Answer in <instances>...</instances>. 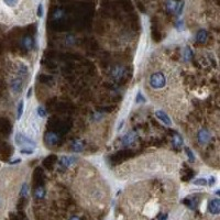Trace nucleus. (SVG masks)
<instances>
[{
	"label": "nucleus",
	"instance_id": "2",
	"mask_svg": "<svg viewBox=\"0 0 220 220\" xmlns=\"http://www.w3.org/2000/svg\"><path fill=\"white\" fill-rule=\"evenodd\" d=\"M208 210L213 215H218L220 213V200L218 198H215L209 201L208 204Z\"/></svg>",
	"mask_w": 220,
	"mask_h": 220
},
{
	"label": "nucleus",
	"instance_id": "6",
	"mask_svg": "<svg viewBox=\"0 0 220 220\" xmlns=\"http://www.w3.org/2000/svg\"><path fill=\"white\" fill-rule=\"evenodd\" d=\"M155 114H156L157 118L160 119V120L162 121L164 124H166V126H172V121H171L169 117L167 116V114H165L164 111H162V110H159V111L155 112Z\"/></svg>",
	"mask_w": 220,
	"mask_h": 220
},
{
	"label": "nucleus",
	"instance_id": "18",
	"mask_svg": "<svg viewBox=\"0 0 220 220\" xmlns=\"http://www.w3.org/2000/svg\"><path fill=\"white\" fill-rule=\"evenodd\" d=\"M22 114H23V100H21L18 105V119L21 118Z\"/></svg>",
	"mask_w": 220,
	"mask_h": 220
},
{
	"label": "nucleus",
	"instance_id": "22",
	"mask_svg": "<svg viewBox=\"0 0 220 220\" xmlns=\"http://www.w3.org/2000/svg\"><path fill=\"white\" fill-rule=\"evenodd\" d=\"M28 191H29V188H28V185L27 184H23V186H22V189H21V196L22 197H25L28 195Z\"/></svg>",
	"mask_w": 220,
	"mask_h": 220
},
{
	"label": "nucleus",
	"instance_id": "8",
	"mask_svg": "<svg viewBox=\"0 0 220 220\" xmlns=\"http://www.w3.org/2000/svg\"><path fill=\"white\" fill-rule=\"evenodd\" d=\"M196 40L197 42H199V43H204V42L207 40V32H206V30H199L198 32H197L196 34Z\"/></svg>",
	"mask_w": 220,
	"mask_h": 220
},
{
	"label": "nucleus",
	"instance_id": "20",
	"mask_svg": "<svg viewBox=\"0 0 220 220\" xmlns=\"http://www.w3.org/2000/svg\"><path fill=\"white\" fill-rule=\"evenodd\" d=\"M185 152H186V154L188 155V157H189V161H191V162H194V161H195V156H194V154L193 153H191V150L189 148H185Z\"/></svg>",
	"mask_w": 220,
	"mask_h": 220
},
{
	"label": "nucleus",
	"instance_id": "19",
	"mask_svg": "<svg viewBox=\"0 0 220 220\" xmlns=\"http://www.w3.org/2000/svg\"><path fill=\"white\" fill-rule=\"evenodd\" d=\"M194 184L200 185V186H205V185H207V181H206V178H198V179H196V181H194Z\"/></svg>",
	"mask_w": 220,
	"mask_h": 220
},
{
	"label": "nucleus",
	"instance_id": "7",
	"mask_svg": "<svg viewBox=\"0 0 220 220\" xmlns=\"http://www.w3.org/2000/svg\"><path fill=\"white\" fill-rule=\"evenodd\" d=\"M27 75H28V67L24 64L19 63V65H18V77L23 78Z\"/></svg>",
	"mask_w": 220,
	"mask_h": 220
},
{
	"label": "nucleus",
	"instance_id": "10",
	"mask_svg": "<svg viewBox=\"0 0 220 220\" xmlns=\"http://www.w3.org/2000/svg\"><path fill=\"white\" fill-rule=\"evenodd\" d=\"M134 140H136V134H134V133H128V134H126V136L123 137L122 142H123L124 145H129Z\"/></svg>",
	"mask_w": 220,
	"mask_h": 220
},
{
	"label": "nucleus",
	"instance_id": "17",
	"mask_svg": "<svg viewBox=\"0 0 220 220\" xmlns=\"http://www.w3.org/2000/svg\"><path fill=\"white\" fill-rule=\"evenodd\" d=\"M3 2L6 3V5L8 6V7H16V6L18 5V2H19V0H3Z\"/></svg>",
	"mask_w": 220,
	"mask_h": 220
},
{
	"label": "nucleus",
	"instance_id": "26",
	"mask_svg": "<svg viewBox=\"0 0 220 220\" xmlns=\"http://www.w3.org/2000/svg\"><path fill=\"white\" fill-rule=\"evenodd\" d=\"M20 152H21L22 154H32V153H33V150H32V149H22Z\"/></svg>",
	"mask_w": 220,
	"mask_h": 220
},
{
	"label": "nucleus",
	"instance_id": "27",
	"mask_svg": "<svg viewBox=\"0 0 220 220\" xmlns=\"http://www.w3.org/2000/svg\"><path fill=\"white\" fill-rule=\"evenodd\" d=\"M38 16H39L40 18L43 16V6L42 5H39V7H38Z\"/></svg>",
	"mask_w": 220,
	"mask_h": 220
},
{
	"label": "nucleus",
	"instance_id": "11",
	"mask_svg": "<svg viewBox=\"0 0 220 220\" xmlns=\"http://www.w3.org/2000/svg\"><path fill=\"white\" fill-rule=\"evenodd\" d=\"M22 44H23L24 48H25L27 51H29V50L32 48V46H33V40H32V38H30V36H24Z\"/></svg>",
	"mask_w": 220,
	"mask_h": 220
},
{
	"label": "nucleus",
	"instance_id": "21",
	"mask_svg": "<svg viewBox=\"0 0 220 220\" xmlns=\"http://www.w3.org/2000/svg\"><path fill=\"white\" fill-rule=\"evenodd\" d=\"M185 55H184V58H185V61H189L191 58V55H193V53H191V48L189 47H186L185 48Z\"/></svg>",
	"mask_w": 220,
	"mask_h": 220
},
{
	"label": "nucleus",
	"instance_id": "5",
	"mask_svg": "<svg viewBox=\"0 0 220 220\" xmlns=\"http://www.w3.org/2000/svg\"><path fill=\"white\" fill-rule=\"evenodd\" d=\"M210 132H209L207 129H201L198 132V141L199 143L204 144V143H207L209 140H210Z\"/></svg>",
	"mask_w": 220,
	"mask_h": 220
},
{
	"label": "nucleus",
	"instance_id": "9",
	"mask_svg": "<svg viewBox=\"0 0 220 220\" xmlns=\"http://www.w3.org/2000/svg\"><path fill=\"white\" fill-rule=\"evenodd\" d=\"M45 141L47 144H55V143L57 142V136L53 132L47 133L45 137Z\"/></svg>",
	"mask_w": 220,
	"mask_h": 220
},
{
	"label": "nucleus",
	"instance_id": "29",
	"mask_svg": "<svg viewBox=\"0 0 220 220\" xmlns=\"http://www.w3.org/2000/svg\"><path fill=\"white\" fill-rule=\"evenodd\" d=\"M215 183H216V178L213 176H211L210 179H209V185H210V186H213V185H215Z\"/></svg>",
	"mask_w": 220,
	"mask_h": 220
},
{
	"label": "nucleus",
	"instance_id": "30",
	"mask_svg": "<svg viewBox=\"0 0 220 220\" xmlns=\"http://www.w3.org/2000/svg\"><path fill=\"white\" fill-rule=\"evenodd\" d=\"M167 219V213L164 215H159V220H166Z\"/></svg>",
	"mask_w": 220,
	"mask_h": 220
},
{
	"label": "nucleus",
	"instance_id": "14",
	"mask_svg": "<svg viewBox=\"0 0 220 220\" xmlns=\"http://www.w3.org/2000/svg\"><path fill=\"white\" fill-rule=\"evenodd\" d=\"M166 8L168 11H176L177 2L175 0H166Z\"/></svg>",
	"mask_w": 220,
	"mask_h": 220
},
{
	"label": "nucleus",
	"instance_id": "4",
	"mask_svg": "<svg viewBox=\"0 0 220 220\" xmlns=\"http://www.w3.org/2000/svg\"><path fill=\"white\" fill-rule=\"evenodd\" d=\"M16 140V143H17L18 145H22V144H31V145H35V142L34 141H32L31 139L27 138L25 136H23L22 133H17V136H16L15 138Z\"/></svg>",
	"mask_w": 220,
	"mask_h": 220
},
{
	"label": "nucleus",
	"instance_id": "23",
	"mask_svg": "<svg viewBox=\"0 0 220 220\" xmlns=\"http://www.w3.org/2000/svg\"><path fill=\"white\" fill-rule=\"evenodd\" d=\"M38 114H39L40 117L44 118V117H46V110L43 107H39V108H38Z\"/></svg>",
	"mask_w": 220,
	"mask_h": 220
},
{
	"label": "nucleus",
	"instance_id": "33",
	"mask_svg": "<svg viewBox=\"0 0 220 220\" xmlns=\"http://www.w3.org/2000/svg\"><path fill=\"white\" fill-rule=\"evenodd\" d=\"M70 220H80V219H79V218H78V217H76V216H74V217H72Z\"/></svg>",
	"mask_w": 220,
	"mask_h": 220
},
{
	"label": "nucleus",
	"instance_id": "24",
	"mask_svg": "<svg viewBox=\"0 0 220 220\" xmlns=\"http://www.w3.org/2000/svg\"><path fill=\"white\" fill-rule=\"evenodd\" d=\"M73 149H74L76 152H79V151L83 149V145L80 144V143H78V142H75L74 144H73Z\"/></svg>",
	"mask_w": 220,
	"mask_h": 220
},
{
	"label": "nucleus",
	"instance_id": "3",
	"mask_svg": "<svg viewBox=\"0 0 220 220\" xmlns=\"http://www.w3.org/2000/svg\"><path fill=\"white\" fill-rule=\"evenodd\" d=\"M10 87L15 92H21L22 88H23V80L20 77H16L11 80L10 83Z\"/></svg>",
	"mask_w": 220,
	"mask_h": 220
},
{
	"label": "nucleus",
	"instance_id": "28",
	"mask_svg": "<svg viewBox=\"0 0 220 220\" xmlns=\"http://www.w3.org/2000/svg\"><path fill=\"white\" fill-rule=\"evenodd\" d=\"M137 101L140 102V101H144V98H143V96L141 95V92H138V96H137Z\"/></svg>",
	"mask_w": 220,
	"mask_h": 220
},
{
	"label": "nucleus",
	"instance_id": "31",
	"mask_svg": "<svg viewBox=\"0 0 220 220\" xmlns=\"http://www.w3.org/2000/svg\"><path fill=\"white\" fill-rule=\"evenodd\" d=\"M182 25H183V21H182V20H179L178 22H177V24H176V27L178 28L179 30L182 29Z\"/></svg>",
	"mask_w": 220,
	"mask_h": 220
},
{
	"label": "nucleus",
	"instance_id": "1",
	"mask_svg": "<svg viewBox=\"0 0 220 220\" xmlns=\"http://www.w3.org/2000/svg\"><path fill=\"white\" fill-rule=\"evenodd\" d=\"M149 84L153 89H162L166 86V77L162 72L152 73L149 79Z\"/></svg>",
	"mask_w": 220,
	"mask_h": 220
},
{
	"label": "nucleus",
	"instance_id": "15",
	"mask_svg": "<svg viewBox=\"0 0 220 220\" xmlns=\"http://www.w3.org/2000/svg\"><path fill=\"white\" fill-rule=\"evenodd\" d=\"M173 142H174V144L176 145L177 148H179L182 144H183V139H182V137L179 136V134H175V137H174V140H173Z\"/></svg>",
	"mask_w": 220,
	"mask_h": 220
},
{
	"label": "nucleus",
	"instance_id": "13",
	"mask_svg": "<svg viewBox=\"0 0 220 220\" xmlns=\"http://www.w3.org/2000/svg\"><path fill=\"white\" fill-rule=\"evenodd\" d=\"M44 195H45V191H44L43 186L36 187V188L34 189V197H35V198L41 199L44 197Z\"/></svg>",
	"mask_w": 220,
	"mask_h": 220
},
{
	"label": "nucleus",
	"instance_id": "32",
	"mask_svg": "<svg viewBox=\"0 0 220 220\" xmlns=\"http://www.w3.org/2000/svg\"><path fill=\"white\" fill-rule=\"evenodd\" d=\"M21 162V160L20 159H17V160H15L13 162H10V164H16V163H20Z\"/></svg>",
	"mask_w": 220,
	"mask_h": 220
},
{
	"label": "nucleus",
	"instance_id": "25",
	"mask_svg": "<svg viewBox=\"0 0 220 220\" xmlns=\"http://www.w3.org/2000/svg\"><path fill=\"white\" fill-rule=\"evenodd\" d=\"M25 204H27V200L24 199V197H22L21 199H20V201H19V205H18V208L19 209H22L25 206Z\"/></svg>",
	"mask_w": 220,
	"mask_h": 220
},
{
	"label": "nucleus",
	"instance_id": "16",
	"mask_svg": "<svg viewBox=\"0 0 220 220\" xmlns=\"http://www.w3.org/2000/svg\"><path fill=\"white\" fill-rule=\"evenodd\" d=\"M72 157H68V156H63L62 157V160H61V163L64 165V166H70L72 164Z\"/></svg>",
	"mask_w": 220,
	"mask_h": 220
},
{
	"label": "nucleus",
	"instance_id": "12",
	"mask_svg": "<svg viewBox=\"0 0 220 220\" xmlns=\"http://www.w3.org/2000/svg\"><path fill=\"white\" fill-rule=\"evenodd\" d=\"M55 160H56V156H55V155H50V156L46 157L45 160H44L43 165H44V166L47 167V168H51V167L54 165V162H55Z\"/></svg>",
	"mask_w": 220,
	"mask_h": 220
}]
</instances>
